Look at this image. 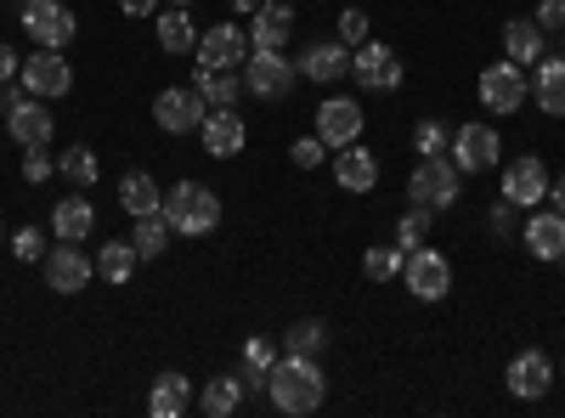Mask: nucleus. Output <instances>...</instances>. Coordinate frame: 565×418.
I'll use <instances>...</instances> for the list:
<instances>
[{
    "label": "nucleus",
    "instance_id": "nucleus-1",
    "mask_svg": "<svg viewBox=\"0 0 565 418\" xmlns=\"http://www.w3.org/2000/svg\"><path fill=\"white\" fill-rule=\"evenodd\" d=\"M266 396H271V407H277V412H289V418L317 412V407H322V396H328V379H322L317 356H295V351H282V356L271 362V374H266Z\"/></svg>",
    "mask_w": 565,
    "mask_h": 418
},
{
    "label": "nucleus",
    "instance_id": "nucleus-2",
    "mask_svg": "<svg viewBox=\"0 0 565 418\" xmlns=\"http://www.w3.org/2000/svg\"><path fill=\"white\" fill-rule=\"evenodd\" d=\"M164 221L175 238H204V232L221 226V199L204 187V181H175L164 193Z\"/></svg>",
    "mask_w": 565,
    "mask_h": 418
},
{
    "label": "nucleus",
    "instance_id": "nucleus-3",
    "mask_svg": "<svg viewBox=\"0 0 565 418\" xmlns=\"http://www.w3.org/2000/svg\"><path fill=\"white\" fill-rule=\"evenodd\" d=\"M498 153H503V142H498L492 125H458L452 142H447V159L458 164V175H487V170H498Z\"/></svg>",
    "mask_w": 565,
    "mask_h": 418
},
{
    "label": "nucleus",
    "instance_id": "nucleus-4",
    "mask_svg": "<svg viewBox=\"0 0 565 418\" xmlns=\"http://www.w3.org/2000/svg\"><path fill=\"white\" fill-rule=\"evenodd\" d=\"M18 79H23L29 97H40V103H57V97H68V90H74V68L63 63V52H52V45H40L34 57H23Z\"/></svg>",
    "mask_w": 565,
    "mask_h": 418
},
{
    "label": "nucleus",
    "instance_id": "nucleus-5",
    "mask_svg": "<svg viewBox=\"0 0 565 418\" xmlns=\"http://www.w3.org/2000/svg\"><path fill=\"white\" fill-rule=\"evenodd\" d=\"M407 199L413 204H430V210H447L458 199V164L447 153H430L418 159V170L407 175Z\"/></svg>",
    "mask_w": 565,
    "mask_h": 418
},
{
    "label": "nucleus",
    "instance_id": "nucleus-6",
    "mask_svg": "<svg viewBox=\"0 0 565 418\" xmlns=\"http://www.w3.org/2000/svg\"><path fill=\"white\" fill-rule=\"evenodd\" d=\"M402 283L424 300V306H436V300H447V289H452V266H447V255H436V249H407V260H402Z\"/></svg>",
    "mask_w": 565,
    "mask_h": 418
},
{
    "label": "nucleus",
    "instance_id": "nucleus-7",
    "mask_svg": "<svg viewBox=\"0 0 565 418\" xmlns=\"http://www.w3.org/2000/svg\"><path fill=\"white\" fill-rule=\"evenodd\" d=\"M40 266H45V289H57V294H79L90 277H97V260L68 238H57V249H45Z\"/></svg>",
    "mask_w": 565,
    "mask_h": 418
},
{
    "label": "nucleus",
    "instance_id": "nucleus-8",
    "mask_svg": "<svg viewBox=\"0 0 565 418\" xmlns=\"http://www.w3.org/2000/svg\"><path fill=\"white\" fill-rule=\"evenodd\" d=\"M295 79H300V63H289L282 52H249V63H244V90H255L266 103L289 97Z\"/></svg>",
    "mask_w": 565,
    "mask_h": 418
},
{
    "label": "nucleus",
    "instance_id": "nucleus-9",
    "mask_svg": "<svg viewBox=\"0 0 565 418\" xmlns=\"http://www.w3.org/2000/svg\"><path fill=\"white\" fill-rule=\"evenodd\" d=\"M351 79L362 90H396L402 85V57L391 52L385 40H362L351 52Z\"/></svg>",
    "mask_w": 565,
    "mask_h": 418
},
{
    "label": "nucleus",
    "instance_id": "nucleus-10",
    "mask_svg": "<svg viewBox=\"0 0 565 418\" xmlns=\"http://www.w3.org/2000/svg\"><path fill=\"white\" fill-rule=\"evenodd\" d=\"M23 34L34 45H52V52H63V45L74 40V12L63 7V0H23Z\"/></svg>",
    "mask_w": 565,
    "mask_h": 418
},
{
    "label": "nucleus",
    "instance_id": "nucleus-11",
    "mask_svg": "<svg viewBox=\"0 0 565 418\" xmlns=\"http://www.w3.org/2000/svg\"><path fill=\"white\" fill-rule=\"evenodd\" d=\"M204 114H210V103L199 97L193 85H170V90H159V97H153V119H159V130H170V136L199 130Z\"/></svg>",
    "mask_w": 565,
    "mask_h": 418
},
{
    "label": "nucleus",
    "instance_id": "nucleus-12",
    "mask_svg": "<svg viewBox=\"0 0 565 418\" xmlns=\"http://www.w3.org/2000/svg\"><path fill=\"white\" fill-rule=\"evenodd\" d=\"M249 52H255L249 29H238V23H215V29L199 34V63L204 68H244Z\"/></svg>",
    "mask_w": 565,
    "mask_h": 418
},
{
    "label": "nucleus",
    "instance_id": "nucleus-13",
    "mask_svg": "<svg viewBox=\"0 0 565 418\" xmlns=\"http://www.w3.org/2000/svg\"><path fill=\"white\" fill-rule=\"evenodd\" d=\"M526 90H532V79H526V68L521 63H492L487 74H481V103L492 108V114H514L526 103Z\"/></svg>",
    "mask_w": 565,
    "mask_h": 418
},
{
    "label": "nucleus",
    "instance_id": "nucleus-14",
    "mask_svg": "<svg viewBox=\"0 0 565 418\" xmlns=\"http://www.w3.org/2000/svg\"><path fill=\"white\" fill-rule=\"evenodd\" d=\"M503 199H509L514 210H537V204L548 199V170H543L537 153L514 159V164L503 170Z\"/></svg>",
    "mask_w": 565,
    "mask_h": 418
},
{
    "label": "nucleus",
    "instance_id": "nucleus-15",
    "mask_svg": "<svg viewBox=\"0 0 565 418\" xmlns=\"http://www.w3.org/2000/svg\"><path fill=\"white\" fill-rule=\"evenodd\" d=\"M509 396H521V401H537L548 396L554 385V356L548 351H521V356H509Z\"/></svg>",
    "mask_w": 565,
    "mask_h": 418
},
{
    "label": "nucleus",
    "instance_id": "nucleus-16",
    "mask_svg": "<svg viewBox=\"0 0 565 418\" xmlns=\"http://www.w3.org/2000/svg\"><path fill=\"white\" fill-rule=\"evenodd\" d=\"M7 130H12V142H18L23 153L52 148V136H57V125H52V108H40V97H23V103L7 114Z\"/></svg>",
    "mask_w": 565,
    "mask_h": 418
},
{
    "label": "nucleus",
    "instance_id": "nucleus-17",
    "mask_svg": "<svg viewBox=\"0 0 565 418\" xmlns=\"http://www.w3.org/2000/svg\"><path fill=\"white\" fill-rule=\"evenodd\" d=\"M199 142H204V153L210 159H232V153H244V142H249V125L232 114V108H210L204 114V125H199Z\"/></svg>",
    "mask_w": 565,
    "mask_h": 418
},
{
    "label": "nucleus",
    "instance_id": "nucleus-18",
    "mask_svg": "<svg viewBox=\"0 0 565 418\" xmlns=\"http://www.w3.org/2000/svg\"><path fill=\"white\" fill-rule=\"evenodd\" d=\"M289 34H295V0H266V7H255V23H249L255 52H282Z\"/></svg>",
    "mask_w": 565,
    "mask_h": 418
},
{
    "label": "nucleus",
    "instance_id": "nucleus-19",
    "mask_svg": "<svg viewBox=\"0 0 565 418\" xmlns=\"http://www.w3.org/2000/svg\"><path fill=\"white\" fill-rule=\"evenodd\" d=\"M317 136L328 148H351L356 136H362V103H351V97H328L322 108H317Z\"/></svg>",
    "mask_w": 565,
    "mask_h": 418
},
{
    "label": "nucleus",
    "instance_id": "nucleus-20",
    "mask_svg": "<svg viewBox=\"0 0 565 418\" xmlns=\"http://www.w3.org/2000/svg\"><path fill=\"white\" fill-rule=\"evenodd\" d=\"M345 74H351V45H345V40H317V45H306L300 79L328 85V79H345Z\"/></svg>",
    "mask_w": 565,
    "mask_h": 418
},
{
    "label": "nucleus",
    "instance_id": "nucleus-21",
    "mask_svg": "<svg viewBox=\"0 0 565 418\" xmlns=\"http://www.w3.org/2000/svg\"><path fill=\"white\" fill-rule=\"evenodd\" d=\"M503 57L521 63V68L548 57V34L537 29V18H509V23H503Z\"/></svg>",
    "mask_w": 565,
    "mask_h": 418
},
{
    "label": "nucleus",
    "instance_id": "nucleus-22",
    "mask_svg": "<svg viewBox=\"0 0 565 418\" xmlns=\"http://www.w3.org/2000/svg\"><path fill=\"white\" fill-rule=\"evenodd\" d=\"M532 97H537L543 114L565 119V57H543V63H532Z\"/></svg>",
    "mask_w": 565,
    "mask_h": 418
},
{
    "label": "nucleus",
    "instance_id": "nucleus-23",
    "mask_svg": "<svg viewBox=\"0 0 565 418\" xmlns=\"http://www.w3.org/2000/svg\"><path fill=\"white\" fill-rule=\"evenodd\" d=\"M334 181L345 193H373V181H380V159H373L367 148H340V159H334Z\"/></svg>",
    "mask_w": 565,
    "mask_h": 418
},
{
    "label": "nucleus",
    "instance_id": "nucleus-24",
    "mask_svg": "<svg viewBox=\"0 0 565 418\" xmlns=\"http://www.w3.org/2000/svg\"><path fill=\"white\" fill-rule=\"evenodd\" d=\"M526 249H532L537 260H559V255H565V215H559V210H537V215L526 221Z\"/></svg>",
    "mask_w": 565,
    "mask_h": 418
},
{
    "label": "nucleus",
    "instance_id": "nucleus-25",
    "mask_svg": "<svg viewBox=\"0 0 565 418\" xmlns=\"http://www.w3.org/2000/svg\"><path fill=\"white\" fill-rule=\"evenodd\" d=\"M186 407H193V379H186V374H159L153 396H148V412L153 418H181Z\"/></svg>",
    "mask_w": 565,
    "mask_h": 418
},
{
    "label": "nucleus",
    "instance_id": "nucleus-26",
    "mask_svg": "<svg viewBox=\"0 0 565 418\" xmlns=\"http://www.w3.org/2000/svg\"><path fill=\"white\" fill-rule=\"evenodd\" d=\"M153 23H159V45H164L170 57L199 52V29H193V12H186V7H170V12H159Z\"/></svg>",
    "mask_w": 565,
    "mask_h": 418
},
{
    "label": "nucleus",
    "instance_id": "nucleus-27",
    "mask_svg": "<svg viewBox=\"0 0 565 418\" xmlns=\"http://www.w3.org/2000/svg\"><path fill=\"white\" fill-rule=\"evenodd\" d=\"M193 90L210 103V108H232L238 103V90H244V79H238V68H193Z\"/></svg>",
    "mask_w": 565,
    "mask_h": 418
},
{
    "label": "nucleus",
    "instance_id": "nucleus-28",
    "mask_svg": "<svg viewBox=\"0 0 565 418\" xmlns=\"http://www.w3.org/2000/svg\"><path fill=\"white\" fill-rule=\"evenodd\" d=\"M238 407H244V379H238V374L210 379V385H204V396H199V412H204V418H232Z\"/></svg>",
    "mask_w": 565,
    "mask_h": 418
},
{
    "label": "nucleus",
    "instance_id": "nucleus-29",
    "mask_svg": "<svg viewBox=\"0 0 565 418\" xmlns=\"http://www.w3.org/2000/svg\"><path fill=\"white\" fill-rule=\"evenodd\" d=\"M119 204H125L130 215H153V210H164V193H159V181H153L148 170H130V175L119 181Z\"/></svg>",
    "mask_w": 565,
    "mask_h": 418
},
{
    "label": "nucleus",
    "instance_id": "nucleus-30",
    "mask_svg": "<svg viewBox=\"0 0 565 418\" xmlns=\"http://www.w3.org/2000/svg\"><path fill=\"white\" fill-rule=\"evenodd\" d=\"M90 226H97V210H90L85 199H63L52 210V232H57V238H68V244H85Z\"/></svg>",
    "mask_w": 565,
    "mask_h": 418
},
{
    "label": "nucleus",
    "instance_id": "nucleus-31",
    "mask_svg": "<svg viewBox=\"0 0 565 418\" xmlns=\"http://www.w3.org/2000/svg\"><path fill=\"white\" fill-rule=\"evenodd\" d=\"M170 221H164V210H153V215H136V232H130V244H136V255L141 260H159L164 249H170Z\"/></svg>",
    "mask_w": 565,
    "mask_h": 418
},
{
    "label": "nucleus",
    "instance_id": "nucleus-32",
    "mask_svg": "<svg viewBox=\"0 0 565 418\" xmlns=\"http://www.w3.org/2000/svg\"><path fill=\"white\" fill-rule=\"evenodd\" d=\"M136 244L125 238V244H103V255H97V277H103V283H130V277H136Z\"/></svg>",
    "mask_w": 565,
    "mask_h": 418
},
{
    "label": "nucleus",
    "instance_id": "nucleus-33",
    "mask_svg": "<svg viewBox=\"0 0 565 418\" xmlns=\"http://www.w3.org/2000/svg\"><path fill=\"white\" fill-rule=\"evenodd\" d=\"M282 351H295V356H322L328 351V322L317 317H300L289 334H282Z\"/></svg>",
    "mask_w": 565,
    "mask_h": 418
},
{
    "label": "nucleus",
    "instance_id": "nucleus-34",
    "mask_svg": "<svg viewBox=\"0 0 565 418\" xmlns=\"http://www.w3.org/2000/svg\"><path fill=\"white\" fill-rule=\"evenodd\" d=\"M402 260H407L402 244H373V249L362 255V271L373 277V283H391V277H402Z\"/></svg>",
    "mask_w": 565,
    "mask_h": 418
},
{
    "label": "nucleus",
    "instance_id": "nucleus-35",
    "mask_svg": "<svg viewBox=\"0 0 565 418\" xmlns=\"http://www.w3.org/2000/svg\"><path fill=\"white\" fill-rule=\"evenodd\" d=\"M57 175L68 181V187H90V181H97V153L90 148H68V153H57Z\"/></svg>",
    "mask_w": 565,
    "mask_h": 418
},
{
    "label": "nucleus",
    "instance_id": "nucleus-36",
    "mask_svg": "<svg viewBox=\"0 0 565 418\" xmlns=\"http://www.w3.org/2000/svg\"><path fill=\"white\" fill-rule=\"evenodd\" d=\"M430 221H436L430 204H413V210L396 221V244H402V249H418L424 238H430Z\"/></svg>",
    "mask_w": 565,
    "mask_h": 418
},
{
    "label": "nucleus",
    "instance_id": "nucleus-37",
    "mask_svg": "<svg viewBox=\"0 0 565 418\" xmlns=\"http://www.w3.org/2000/svg\"><path fill=\"white\" fill-rule=\"evenodd\" d=\"M447 142H452V130L441 125V119H424L418 130H413V148L430 159V153H447Z\"/></svg>",
    "mask_w": 565,
    "mask_h": 418
},
{
    "label": "nucleus",
    "instance_id": "nucleus-38",
    "mask_svg": "<svg viewBox=\"0 0 565 418\" xmlns=\"http://www.w3.org/2000/svg\"><path fill=\"white\" fill-rule=\"evenodd\" d=\"M289 159H295L300 170H317V164L328 159V142H322V136H300V142L289 148Z\"/></svg>",
    "mask_w": 565,
    "mask_h": 418
},
{
    "label": "nucleus",
    "instance_id": "nucleus-39",
    "mask_svg": "<svg viewBox=\"0 0 565 418\" xmlns=\"http://www.w3.org/2000/svg\"><path fill=\"white\" fill-rule=\"evenodd\" d=\"M12 255L18 260H45V232L40 226H23L18 238H12Z\"/></svg>",
    "mask_w": 565,
    "mask_h": 418
},
{
    "label": "nucleus",
    "instance_id": "nucleus-40",
    "mask_svg": "<svg viewBox=\"0 0 565 418\" xmlns=\"http://www.w3.org/2000/svg\"><path fill=\"white\" fill-rule=\"evenodd\" d=\"M340 40L351 45V52H356L362 40H373V34H367V12H356V7H351V12H340Z\"/></svg>",
    "mask_w": 565,
    "mask_h": 418
},
{
    "label": "nucleus",
    "instance_id": "nucleus-41",
    "mask_svg": "<svg viewBox=\"0 0 565 418\" xmlns=\"http://www.w3.org/2000/svg\"><path fill=\"white\" fill-rule=\"evenodd\" d=\"M537 29H565V0H537Z\"/></svg>",
    "mask_w": 565,
    "mask_h": 418
},
{
    "label": "nucleus",
    "instance_id": "nucleus-42",
    "mask_svg": "<svg viewBox=\"0 0 565 418\" xmlns=\"http://www.w3.org/2000/svg\"><path fill=\"white\" fill-rule=\"evenodd\" d=\"M487 221H492V232H498V238H509V232H514V204L498 193V204H492V215H487Z\"/></svg>",
    "mask_w": 565,
    "mask_h": 418
},
{
    "label": "nucleus",
    "instance_id": "nucleus-43",
    "mask_svg": "<svg viewBox=\"0 0 565 418\" xmlns=\"http://www.w3.org/2000/svg\"><path fill=\"white\" fill-rule=\"evenodd\" d=\"M18 68H23V57L12 52V45H7V40H0V85H7V79H12Z\"/></svg>",
    "mask_w": 565,
    "mask_h": 418
},
{
    "label": "nucleus",
    "instance_id": "nucleus-44",
    "mask_svg": "<svg viewBox=\"0 0 565 418\" xmlns=\"http://www.w3.org/2000/svg\"><path fill=\"white\" fill-rule=\"evenodd\" d=\"M23 175H29V181H45V175H52V159H45V148H40V153H29Z\"/></svg>",
    "mask_w": 565,
    "mask_h": 418
},
{
    "label": "nucleus",
    "instance_id": "nucleus-45",
    "mask_svg": "<svg viewBox=\"0 0 565 418\" xmlns=\"http://www.w3.org/2000/svg\"><path fill=\"white\" fill-rule=\"evenodd\" d=\"M23 97H29V90H23V85H12V79H7V85H0V114H12V108H18V103H23Z\"/></svg>",
    "mask_w": 565,
    "mask_h": 418
},
{
    "label": "nucleus",
    "instance_id": "nucleus-46",
    "mask_svg": "<svg viewBox=\"0 0 565 418\" xmlns=\"http://www.w3.org/2000/svg\"><path fill=\"white\" fill-rule=\"evenodd\" d=\"M125 18H159V0H119Z\"/></svg>",
    "mask_w": 565,
    "mask_h": 418
},
{
    "label": "nucleus",
    "instance_id": "nucleus-47",
    "mask_svg": "<svg viewBox=\"0 0 565 418\" xmlns=\"http://www.w3.org/2000/svg\"><path fill=\"white\" fill-rule=\"evenodd\" d=\"M548 199H554V210L565 215V175H559V181H554V187H548Z\"/></svg>",
    "mask_w": 565,
    "mask_h": 418
},
{
    "label": "nucleus",
    "instance_id": "nucleus-48",
    "mask_svg": "<svg viewBox=\"0 0 565 418\" xmlns=\"http://www.w3.org/2000/svg\"><path fill=\"white\" fill-rule=\"evenodd\" d=\"M260 7V0H232V12H255Z\"/></svg>",
    "mask_w": 565,
    "mask_h": 418
},
{
    "label": "nucleus",
    "instance_id": "nucleus-49",
    "mask_svg": "<svg viewBox=\"0 0 565 418\" xmlns=\"http://www.w3.org/2000/svg\"><path fill=\"white\" fill-rule=\"evenodd\" d=\"M170 7H193V0H170Z\"/></svg>",
    "mask_w": 565,
    "mask_h": 418
},
{
    "label": "nucleus",
    "instance_id": "nucleus-50",
    "mask_svg": "<svg viewBox=\"0 0 565 418\" xmlns=\"http://www.w3.org/2000/svg\"><path fill=\"white\" fill-rule=\"evenodd\" d=\"M559 374H565V362H559Z\"/></svg>",
    "mask_w": 565,
    "mask_h": 418
},
{
    "label": "nucleus",
    "instance_id": "nucleus-51",
    "mask_svg": "<svg viewBox=\"0 0 565 418\" xmlns=\"http://www.w3.org/2000/svg\"><path fill=\"white\" fill-rule=\"evenodd\" d=\"M559 266H565V255H559Z\"/></svg>",
    "mask_w": 565,
    "mask_h": 418
}]
</instances>
